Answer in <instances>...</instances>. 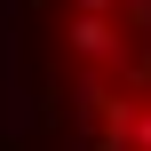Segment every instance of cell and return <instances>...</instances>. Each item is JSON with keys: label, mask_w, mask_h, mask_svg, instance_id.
Returning a JSON list of instances; mask_svg holds the SVG:
<instances>
[{"label": "cell", "mask_w": 151, "mask_h": 151, "mask_svg": "<svg viewBox=\"0 0 151 151\" xmlns=\"http://www.w3.org/2000/svg\"><path fill=\"white\" fill-rule=\"evenodd\" d=\"M135 151H151V96L135 104Z\"/></svg>", "instance_id": "4"}, {"label": "cell", "mask_w": 151, "mask_h": 151, "mask_svg": "<svg viewBox=\"0 0 151 151\" xmlns=\"http://www.w3.org/2000/svg\"><path fill=\"white\" fill-rule=\"evenodd\" d=\"M32 127H40V104H32L24 72H16V80H0V143H24Z\"/></svg>", "instance_id": "2"}, {"label": "cell", "mask_w": 151, "mask_h": 151, "mask_svg": "<svg viewBox=\"0 0 151 151\" xmlns=\"http://www.w3.org/2000/svg\"><path fill=\"white\" fill-rule=\"evenodd\" d=\"M64 56L80 64V72H119L127 64V32L111 24V16H64Z\"/></svg>", "instance_id": "1"}, {"label": "cell", "mask_w": 151, "mask_h": 151, "mask_svg": "<svg viewBox=\"0 0 151 151\" xmlns=\"http://www.w3.org/2000/svg\"><path fill=\"white\" fill-rule=\"evenodd\" d=\"M72 16H119V0H72Z\"/></svg>", "instance_id": "5"}, {"label": "cell", "mask_w": 151, "mask_h": 151, "mask_svg": "<svg viewBox=\"0 0 151 151\" xmlns=\"http://www.w3.org/2000/svg\"><path fill=\"white\" fill-rule=\"evenodd\" d=\"M135 104H143V96H119V88H111L104 127H96V151H135Z\"/></svg>", "instance_id": "3"}]
</instances>
